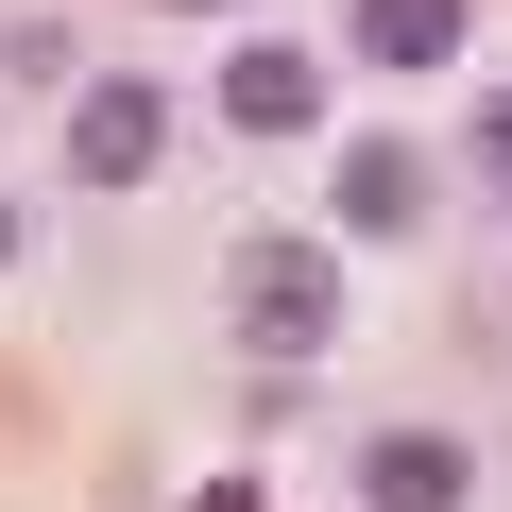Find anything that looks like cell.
Wrapping results in <instances>:
<instances>
[{
  "label": "cell",
  "mask_w": 512,
  "mask_h": 512,
  "mask_svg": "<svg viewBox=\"0 0 512 512\" xmlns=\"http://www.w3.org/2000/svg\"><path fill=\"white\" fill-rule=\"evenodd\" d=\"M222 308H239L256 359H325V342H342V256H325V239H239Z\"/></svg>",
  "instance_id": "cell-1"
},
{
  "label": "cell",
  "mask_w": 512,
  "mask_h": 512,
  "mask_svg": "<svg viewBox=\"0 0 512 512\" xmlns=\"http://www.w3.org/2000/svg\"><path fill=\"white\" fill-rule=\"evenodd\" d=\"M154 154H171V103H154L137 69H103V86H69V171H86V188H137Z\"/></svg>",
  "instance_id": "cell-2"
},
{
  "label": "cell",
  "mask_w": 512,
  "mask_h": 512,
  "mask_svg": "<svg viewBox=\"0 0 512 512\" xmlns=\"http://www.w3.org/2000/svg\"><path fill=\"white\" fill-rule=\"evenodd\" d=\"M461 495H478V461L444 427H376L359 444V512H461Z\"/></svg>",
  "instance_id": "cell-3"
},
{
  "label": "cell",
  "mask_w": 512,
  "mask_h": 512,
  "mask_svg": "<svg viewBox=\"0 0 512 512\" xmlns=\"http://www.w3.org/2000/svg\"><path fill=\"white\" fill-rule=\"evenodd\" d=\"M222 120H239V137H308V120H325V69L274 52V35H239V52H222Z\"/></svg>",
  "instance_id": "cell-4"
},
{
  "label": "cell",
  "mask_w": 512,
  "mask_h": 512,
  "mask_svg": "<svg viewBox=\"0 0 512 512\" xmlns=\"http://www.w3.org/2000/svg\"><path fill=\"white\" fill-rule=\"evenodd\" d=\"M342 52L359 69H444L461 52V0H342Z\"/></svg>",
  "instance_id": "cell-5"
},
{
  "label": "cell",
  "mask_w": 512,
  "mask_h": 512,
  "mask_svg": "<svg viewBox=\"0 0 512 512\" xmlns=\"http://www.w3.org/2000/svg\"><path fill=\"white\" fill-rule=\"evenodd\" d=\"M342 222H359V239H410V222H427V154H410V137H359V154H342Z\"/></svg>",
  "instance_id": "cell-6"
},
{
  "label": "cell",
  "mask_w": 512,
  "mask_h": 512,
  "mask_svg": "<svg viewBox=\"0 0 512 512\" xmlns=\"http://www.w3.org/2000/svg\"><path fill=\"white\" fill-rule=\"evenodd\" d=\"M188 512H274V495H256V478H205V495H188Z\"/></svg>",
  "instance_id": "cell-7"
},
{
  "label": "cell",
  "mask_w": 512,
  "mask_h": 512,
  "mask_svg": "<svg viewBox=\"0 0 512 512\" xmlns=\"http://www.w3.org/2000/svg\"><path fill=\"white\" fill-rule=\"evenodd\" d=\"M478 171H495V205H512V103H495V137H478Z\"/></svg>",
  "instance_id": "cell-8"
},
{
  "label": "cell",
  "mask_w": 512,
  "mask_h": 512,
  "mask_svg": "<svg viewBox=\"0 0 512 512\" xmlns=\"http://www.w3.org/2000/svg\"><path fill=\"white\" fill-rule=\"evenodd\" d=\"M0 274H18V205H0Z\"/></svg>",
  "instance_id": "cell-9"
},
{
  "label": "cell",
  "mask_w": 512,
  "mask_h": 512,
  "mask_svg": "<svg viewBox=\"0 0 512 512\" xmlns=\"http://www.w3.org/2000/svg\"><path fill=\"white\" fill-rule=\"evenodd\" d=\"M171 18H222V0H171Z\"/></svg>",
  "instance_id": "cell-10"
}]
</instances>
